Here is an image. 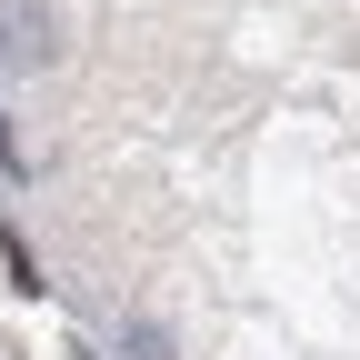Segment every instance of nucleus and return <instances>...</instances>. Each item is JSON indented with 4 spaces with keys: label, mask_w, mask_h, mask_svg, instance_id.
Returning a JSON list of instances; mask_svg holds the SVG:
<instances>
[{
    "label": "nucleus",
    "mask_w": 360,
    "mask_h": 360,
    "mask_svg": "<svg viewBox=\"0 0 360 360\" xmlns=\"http://www.w3.org/2000/svg\"><path fill=\"white\" fill-rule=\"evenodd\" d=\"M11 51H20V60H51V51H60V20L40 11V0H20V11H11Z\"/></svg>",
    "instance_id": "1"
},
{
    "label": "nucleus",
    "mask_w": 360,
    "mask_h": 360,
    "mask_svg": "<svg viewBox=\"0 0 360 360\" xmlns=\"http://www.w3.org/2000/svg\"><path fill=\"white\" fill-rule=\"evenodd\" d=\"M120 350H130V360H170V330H160V321H130Z\"/></svg>",
    "instance_id": "2"
},
{
    "label": "nucleus",
    "mask_w": 360,
    "mask_h": 360,
    "mask_svg": "<svg viewBox=\"0 0 360 360\" xmlns=\"http://www.w3.org/2000/svg\"><path fill=\"white\" fill-rule=\"evenodd\" d=\"M0 170H30V160H20V141H11V110H0Z\"/></svg>",
    "instance_id": "3"
}]
</instances>
